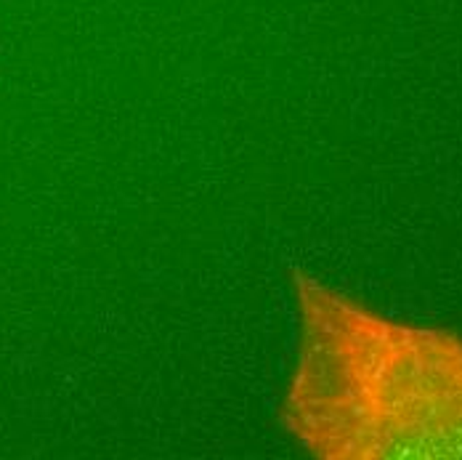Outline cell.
I'll list each match as a JSON object with an SVG mask.
<instances>
[{"instance_id": "1", "label": "cell", "mask_w": 462, "mask_h": 460, "mask_svg": "<svg viewBox=\"0 0 462 460\" xmlns=\"http://www.w3.org/2000/svg\"><path fill=\"white\" fill-rule=\"evenodd\" d=\"M298 352L279 408L319 460H462V335L388 317L295 272Z\"/></svg>"}]
</instances>
